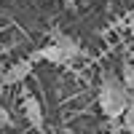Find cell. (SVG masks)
<instances>
[{"label":"cell","instance_id":"6da1fadb","mask_svg":"<svg viewBox=\"0 0 134 134\" xmlns=\"http://www.w3.org/2000/svg\"><path fill=\"white\" fill-rule=\"evenodd\" d=\"M131 102H134V91L124 83V78L115 72H105L102 83H99V107H102V113L110 121L124 118Z\"/></svg>","mask_w":134,"mask_h":134},{"label":"cell","instance_id":"7a4b0ae2","mask_svg":"<svg viewBox=\"0 0 134 134\" xmlns=\"http://www.w3.org/2000/svg\"><path fill=\"white\" fill-rule=\"evenodd\" d=\"M21 110H24V115L30 121V126H35L38 131H43V124H46V118H43V107L38 102L35 94L24 91V97H21Z\"/></svg>","mask_w":134,"mask_h":134},{"label":"cell","instance_id":"3957f363","mask_svg":"<svg viewBox=\"0 0 134 134\" xmlns=\"http://www.w3.org/2000/svg\"><path fill=\"white\" fill-rule=\"evenodd\" d=\"M30 72H32V59H19L0 75V81H3V86H19L24 78H30Z\"/></svg>","mask_w":134,"mask_h":134},{"label":"cell","instance_id":"277c9868","mask_svg":"<svg viewBox=\"0 0 134 134\" xmlns=\"http://www.w3.org/2000/svg\"><path fill=\"white\" fill-rule=\"evenodd\" d=\"M32 62H48V64H64V62H70L67 59V54L62 51V46L59 43H48V46H43V48H38V51H32V57H30Z\"/></svg>","mask_w":134,"mask_h":134},{"label":"cell","instance_id":"5b68a950","mask_svg":"<svg viewBox=\"0 0 134 134\" xmlns=\"http://www.w3.org/2000/svg\"><path fill=\"white\" fill-rule=\"evenodd\" d=\"M51 38H54V43H59V46H62V51L67 54V59H78V57H81V54H83V48H81V43H78L75 38H70V35H67V32H62V30H54L51 32Z\"/></svg>","mask_w":134,"mask_h":134},{"label":"cell","instance_id":"8992f818","mask_svg":"<svg viewBox=\"0 0 134 134\" xmlns=\"http://www.w3.org/2000/svg\"><path fill=\"white\" fill-rule=\"evenodd\" d=\"M121 78H124V83L134 91V64L131 62H124V70H121Z\"/></svg>","mask_w":134,"mask_h":134},{"label":"cell","instance_id":"52a82bcc","mask_svg":"<svg viewBox=\"0 0 134 134\" xmlns=\"http://www.w3.org/2000/svg\"><path fill=\"white\" fill-rule=\"evenodd\" d=\"M124 129L129 134H134V102H131V107L126 110V115H124Z\"/></svg>","mask_w":134,"mask_h":134},{"label":"cell","instance_id":"ba28073f","mask_svg":"<svg viewBox=\"0 0 134 134\" xmlns=\"http://www.w3.org/2000/svg\"><path fill=\"white\" fill-rule=\"evenodd\" d=\"M0 126H11V113L0 105Z\"/></svg>","mask_w":134,"mask_h":134},{"label":"cell","instance_id":"9c48e42d","mask_svg":"<svg viewBox=\"0 0 134 134\" xmlns=\"http://www.w3.org/2000/svg\"><path fill=\"white\" fill-rule=\"evenodd\" d=\"M62 3H64L67 8H70V11H75V0H62Z\"/></svg>","mask_w":134,"mask_h":134},{"label":"cell","instance_id":"30bf717a","mask_svg":"<svg viewBox=\"0 0 134 134\" xmlns=\"http://www.w3.org/2000/svg\"><path fill=\"white\" fill-rule=\"evenodd\" d=\"M0 75H3V64H0Z\"/></svg>","mask_w":134,"mask_h":134}]
</instances>
